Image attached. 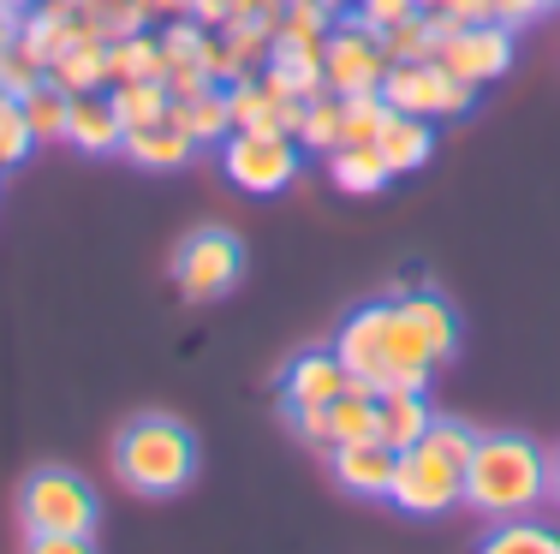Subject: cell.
<instances>
[{
    "label": "cell",
    "mask_w": 560,
    "mask_h": 554,
    "mask_svg": "<svg viewBox=\"0 0 560 554\" xmlns=\"http://www.w3.org/2000/svg\"><path fill=\"white\" fill-rule=\"evenodd\" d=\"M335 358L358 388H376V393L382 388H423L430 393V376L442 369V358L430 352V340L418 334V322H411L394 298L358 305L346 316L340 334H335Z\"/></svg>",
    "instance_id": "cell-1"
},
{
    "label": "cell",
    "mask_w": 560,
    "mask_h": 554,
    "mask_svg": "<svg viewBox=\"0 0 560 554\" xmlns=\"http://www.w3.org/2000/svg\"><path fill=\"white\" fill-rule=\"evenodd\" d=\"M549 500V453L525 435H477L471 459H465V500L477 519H525Z\"/></svg>",
    "instance_id": "cell-2"
},
{
    "label": "cell",
    "mask_w": 560,
    "mask_h": 554,
    "mask_svg": "<svg viewBox=\"0 0 560 554\" xmlns=\"http://www.w3.org/2000/svg\"><path fill=\"white\" fill-rule=\"evenodd\" d=\"M114 478L138 495H179L197 478V435L167 412H138L114 435Z\"/></svg>",
    "instance_id": "cell-3"
},
{
    "label": "cell",
    "mask_w": 560,
    "mask_h": 554,
    "mask_svg": "<svg viewBox=\"0 0 560 554\" xmlns=\"http://www.w3.org/2000/svg\"><path fill=\"white\" fill-rule=\"evenodd\" d=\"M102 519V500L78 471L43 465L19 490V531L24 537H90Z\"/></svg>",
    "instance_id": "cell-4"
},
{
    "label": "cell",
    "mask_w": 560,
    "mask_h": 554,
    "mask_svg": "<svg viewBox=\"0 0 560 554\" xmlns=\"http://www.w3.org/2000/svg\"><path fill=\"white\" fill-rule=\"evenodd\" d=\"M465 500V465L447 453H435L430 441L399 447L394 478H388V507H399L406 519H442Z\"/></svg>",
    "instance_id": "cell-5"
},
{
    "label": "cell",
    "mask_w": 560,
    "mask_h": 554,
    "mask_svg": "<svg viewBox=\"0 0 560 554\" xmlns=\"http://www.w3.org/2000/svg\"><path fill=\"white\" fill-rule=\"evenodd\" d=\"M245 281V245L226 227H197L185 233L179 250H173V286H179L191 305H215L233 286Z\"/></svg>",
    "instance_id": "cell-6"
},
{
    "label": "cell",
    "mask_w": 560,
    "mask_h": 554,
    "mask_svg": "<svg viewBox=\"0 0 560 554\" xmlns=\"http://www.w3.org/2000/svg\"><path fill=\"white\" fill-rule=\"evenodd\" d=\"M382 102L394 114H418V120H459L471 114L477 90L465 78H453L442 60H394L388 78H382Z\"/></svg>",
    "instance_id": "cell-7"
},
{
    "label": "cell",
    "mask_w": 560,
    "mask_h": 554,
    "mask_svg": "<svg viewBox=\"0 0 560 554\" xmlns=\"http://www.w3.org/2000/svg\"><path fill=\"white\" fill-rule=\"evenodd\" d=\"M221 167H226V179H233L238 191L275 197V191H287V185L299 179L304 150H299V138H287V131H226Z\"/></svg>",
    "instance_id": "cell-8"
},
{
    "label": "cell",
    "mask_w": 560,
    "mask_h": 554,
    "mask_svg": "<svg viewBox=\"0 0 560 554\" xmlns=\"http://www.w3.org/2000/svg\"><path fill=\"white\" fill-rule=\"evenodd\" d=\"M388 48H382V31L358 24L352 12L335 19V31L323 36V78L335 96H364V90H382L388 78Z\"/></svg>",
    "instance_id": "cell-9"
},
{
    "label": "cell",
    "mask_w": 560,
    "mask_h": 554,
    "mask_svg": "<svg viewBox=\"0 0 560 554\" xmlns=\"http://www.w3.org/2000/svg\"><path fill=\"white\" fill-rule=\"evenodd\" d=\"M435 60H442L453 78H465L471 90H483V84H495V78H506V66H513V31L495 19L447 24L442 43H435Z\"/></svg>",
    "instance_id": "cell-10"
},
{
    "label": "cell",
    "mask_w": 560,
    "mask_h": 554,
    "mask_svg": "<svg viewBox=\"0 0 560 554\" xmlns=\"http://www.w3.org/2000/svg\"><path fill=\"white\" fill-rule=\"evenodd\" d=\"M394 447L382 441V435H370V441H340L328 447V471H335L340 490L352 495H370V500H388V478H394Z\"/></svg>",
    "instance_id": "cell-11"
},
{
    "label": "cell",
    "mask_w": 560,
    "mask_h": 554,
    "mask_svg": "<svg viewBox=\"0 0 560 554\" xmlns=\"http://www.w3.org/2000/svg\"><path fill=\"white\" fill-rule=\"evenodd\" d=\"M346 369L335 352H299V358L287 364V376H280V405L287 412H323L335 393H346Z\"/></svg>",
    "instance_id": "cell-12"
},
{
    "label": "cell",
    "mask_w": 560,
    "mask_h": 554,
    "mask_svg": "<svg viewBox=\"0 0 560 554\" xmlns=\"http://www.w3.org/2000/svg\"><path fill=\"white\" fill-rule=\"evenodd\" d=\"M48 84H60L66 96H90V90H108V43L78 19V36L48 60Z\"/></svg>",
    "instance_id": "cell-13"
},
{
    "label": "cell",
    "mask_w": 560,
    "mask_h": 554,
    "mask_svg": "<svg viewBox=\"0 0 560 554\" xmlns=\"http://www.w3.org/2000/svg\"><path fill=\"white\" fill-rule=\"evenodd\" d=\"M262 84H275L280 96H323L328 78H323V43H292V36H275L269 66H262Z\"/></svg>",
    "instance_id": "cell-14"
},
{
    "label": "cell",
    "mask_w": 560,
    "mask_h": 554,
    "mask_svg": "<svg viewBox=\"0 0 560 554\" xmlns=\"http://www.w3.org/2000/svg\"><path fill=\"white\" fill-rule=\"evenodd\" d=\"M66 143H72L78 155H119V143H126V126H119L108 90L72 96V108H66Z\"/></svg>",
    "instance_id": "cell-15"
},
{
    "label": "cell",
    "mask_w": 560,
    "mask_h": 554,
    "mask_svg": "<svg viewBox=\"0 0 560 554\" xmlns=\"http://www.w3.org/2000/svg\"><path fill=\"white\" fill-rule=\"evenodd\" d=\"M376 417H382V441L394 447H418L423 435H430V424H435V412H430V400H423V388H382L376 393Z\"/></svg>",
    "instance_id": "cell-16"
},
{
    "label": "cell",
    "mask_w": 560,
    "mask_h": 554,
    "mask_svg": "<svg viewBox=\"0 0 560 554\" xmlns=\"http://www.w3.org/2000/svg\"><path fill=\"white\" fill-rule=\"evenodd\" d=\"M167 126H179L185 138L203 150V143H226V131H233V114H226V90L209 84L197 90V96H173L167 102Z\"/></svg>",
    "instance_id": "cell-17"
},
{
    "label": "cell",
    "mask_w": 560,
    "mask_h": 554,
    "mask_svg": "<svg viewBox=\"0 0 560 554\" xmlns=\"http://www.w3.org/2000/svg\"><path fill=\"white\" fill-rule=\"evenodd\" d=\"M119 155H126L131 167H150V174H173V167H185L197 155V143L185 138L179 126H138L126 131V143H119Z\"/></svg>",
    "instance_id": "cell-18"
},
{
    "label": "cell",
    "mask_w": 560,
    "mask_h": 554,
    "mask_svg": "<svg viewBox=\"0 0 560 554\" xmlns=\"http://www.w3.org/2000/svg\"><path fill=\"white\" fill-rule=\"evenodd\" d=\"M376 155L388 162V174H418L423 162L435 155V126L430 120H418V114H394L388 126H382V138H376Z\"/></svg>",
    "instance_id": "cell-19"
},
{
    "label": "cell",
    "mask_w": 560,
    "mask_h": 554,
    "mask_svg": "<svg viewBox=\"0 0 560 554\" xmlns=\"http://www.w3.org/2000/svg\"><path fill=\"white\" fill-rule=\"evenodd\" d=\"M394 305L406 310L411 322H418V334L430 340V352H435L442 364L453 358V352H459V316H453V305H447L442 293H430V286H411V293L394 298Z\"/></svg>",
    "instance_id": "cell-20"
},
{
    "label": "cell",
    "mask_w": 560,
    "mask_h": 554,
    "mask_svg": "<svg viewBox=\"0 0 560 554\" xmlns=\"http://www.w3.org/2000/svg\"><path fill=\"white\" fill-rule=\"evenodd\" d=\"M328 179H335L346 197H376V191H388L394 174L376 155V143H340V150H328Z\"/></svg>",
    "instance_id": "cell-21"
},
{
    "label": "cell",
    "mask_w": 560,
    "mask_h": 554,
    "mask_svg": "<svg viewBox=\"0 0 560 554\" xmlns=\"http://www.w3.org/2000/svg\"><path fill=\"white\" fill-rule=\"evenodd\" d=\"M138 78H167V48L155 31H131L108 43V84H138Z\"/></svg>",
    "instance_id": "cell-22"
},
{
    "label": "cell",
    "mask_w": 560,
    "mask_h": 554,
    "mask_svg": "<svg viewBox=\"0 0 560 554\" xmlns=\"http://www.w3.org/2000/svg\"><path fill=\"white\" fill-rule=\"evenodd\" d=\"M376 424H382V417H376V388H358V381H346V393H335V400H328V447H340V441H370V435H382Z\"/></svg>",
    "instance_id": "cell-23"
},
{
    "label": "cell",
    "mask_w": 560,
    "mask_h": 554,
    "mask_svg": "<svg viewBox=\"0 0 560 554\" xmlns=\"http://www.w3.org/2000/svg\"><path fill=\"white\" fill-rule=\"evenodd\" d=\"M477 554H560V531L542 519H495L483 531V543H477Z\"/></svg>",
    "instance_id": "cell-24"
},
{
    "label": "cell",
    "mask_w": 560,
    "mask_h": 554,
    "mask_svg": "<svg viewBox=\"0 0 560 554\" xmlns=\"http://www.w3.org/2000/svg\"><path fill=\"white\" fill-rule=\"evenodd\" d=\"M108 102L119 114V126L138 131V126H162L167 120V84L162 78H138V84H108Z\"/></svg>",
    "instance_id": "cell-25"
},
{
    "label": "cell",
    "mask_w": 560,
    "mask_h": 554,
    "mask_svg": "<svg viewBox=\"0 0 560 554\" xmlns=\"http://www.w3.org/2000/svg\"><path fill=\"white\" fill-rule=\"evenodd\" d=\"M19 108H24V126H31L36 143H66V108H72V96H66L60 84L43 78L31 96H19Z\"/></svg>",
    "instance_id": "cell-26"
},
{
    "label": "cell",
    "mask_w": 560,
    "mask_h": 554,
    "mask_svg": "<svg viewBox=\"0 0 560 554\" xmlns=\"http://www.w3.org/2000/svg\"><path fill=\"white\" fill-rule=\"evenodd\" d=\"M442 31L447 24L435 19V12H411V19H399L394 31H382V48H388V60H435Z\"/></svg>",
    "instance_id": "cell-27"
},
{
    "label": "cell",
    "mask_w": 560,
    "mask_h": 554,
    "mask_svg": "<svg viewBox=\"0 0 560 554\" xmlns=\"http://www.w3.org/2000/svg\"><path fill=\"white\" fill-rule=\"evenodd\" d=\"M78 19L114 43V36H131V31H150V7L143 0H78Z\"/></svg>",
    "instance_id": "cell-28"
},
{
    "label": "cell",
    "mask_w": 560,
    "mask_h": 554,
    "mask_svg": "<svg viewBox=\"0 0 560 554\" xmlns=\"http://www.w3.org/2000/svg\"><path fill=\"white\" fill-rule=\"evenodd\" d=\"M299 150L304 155H328V150H340V96L335 90H323V96H311L304 102V120H299Z\"/></svg>",
    "instance_id": "cell-29"
},
{
    "label": "cell",
    "mask_w": 560,
    "mask_h": 554,
    "mask_svg": "<svg viewBox=\"0 0 560 554\" xmlns=\"http://www.w3.org/2000/svg\"><path fill=\"white\" fill-rule=\"evenodd\" d=\"M388 120H394V108L382 102V90H364V96H340V143H376Z\"/></svg>",
    "instance_id": "cell-30"
},
{
    "label": "cell",
    "mask_w": 560,
    "mask_h": 554,
    "mask_svg": "<svg viewBox=\"0 0 560 554\" xmlns=\"http://www.w3.org/2000/svg\"><path fill=\"white\" fill-rule=\"evenodd\" d=\"M43 78H48V60L36 55V48L24 43V36L7 48V55H0V90H7V96H31V90L43 84Z\"/></svg>",
    "instance_id": "cell-31"
},
{
    "label": "cell",
    "mask_w": 560,
    "mask_h": 554,
    "mask_svg": "<svg viewBox=\"0 0 560 554\" xmlns=\"http://www.w3.org/2000/svg\"><path fill=\"white\" fill-rule=\"evenodd\" d=\"M31 150H36V138H31V126H24L19 96H7V90H0V174H7V167H19Z\"/></svg>",
    "instance_id": "cell-32"
},
{
    "label": "cell",
    "mask_w": 560,
    "mask_h": 554,
    "mask_svg": "<svg viewBox=\"0 0 560 554\" xmlns=\"http://www.w3.org/2000/svg\"><path fill=\"white\" fill-rule=\"evenodd\" d=\"M423 441H430L435 453H447V459H459V465H465V459H471V447H477V429L459 424V417H435Z\"/></svg>",
    "instance_id": "cell-33"
},
{
    "label": "cell",
    "mask_w": 560,
    "mask_h": 554,
    "mask_svg": "<svg viewBox=\"0 0 560 554\" xmlns=\"http://www.w3.org/2000/svg\"><path fill=\"white\" fill-rule=\"evenodd\" d=\"M352 12L358 24H370V31H394L399 19H411V12H418V0H352Z\"/></svg>",
    "instance_id": "cell-34"
},
{
    "label": "cell",
    "mask_w": 560,
    "mask_h": 554,
    "mask_svg": "<svg viewBox=\"0 0 560 554\" xmlns=\"http://www.w3.org/2000/svg\"><path fill=\"white\" fill-rule=\"evenodd\" d=\"M489 19L506 24V31H525L530 19H542V7L537 0H489Z\"/></svg>",
    "instance_id": "cell-35"
},
{
    "label": "cell",
    "mask_w": 560,
    "mask_h": 554,
    "mask_svg": "<svg viewBox=\"0 0 560 554\" xmlns=\"http://www.w3.org/2000/svg\"><path fill=\"white\" fill-rule=\"evenodd\" d=\"M24 554H96L90 537H24Z\"/></svg>",
    "instance_id": "cell-36"
},
{
    "label": "cell",
    "mask_w": 560,
    "mask_h": 554,
    "mask_svg": "<svg viewBox=\"0 0 560 554\" xmlns=\"http://www.w3.org/2000/svg\"><path fill=\"white\" fill-rule=\"evenodd\" d=\"M435 19H442V24H483L489 19V0H442Z\"/></svg>",
    "instance_id": "cell-37"
},
{
    "label": "cell",
    "mask_w": 560,
    "mask_h": 554,
    "mask_svg": "<svg viewBox=\"0 0 560 554\" xmlns=\"http://www.w3.org/2000/svg\"><path fill=\"white\" fill-rule=\"evenodd\" d=\"M150 19H191V0H143Z\"/></svg>",
    "instance_id": "cell-38"
},
{
    "label": "cell",
    "mask_w": 560,
    "mask_h": 554,
    "mask_svg": "<svg viewBox=\"0 0 560 554\" xmlns=\"http://www.w3.org/2000/svg\"><path fill=\"white\" fill-rule=\"evenodd\" d=\"M19 24H24V12H12V7H0V55H7L12 43H19Z\"/></svg>",
    "instance_id": "cell-39"
},
{
    "label": "cell",
    "mask_w": 560,
    "mask_h": 554,
    "mask_svg": "<svg viewBox=\"0 0 560 554\" xmlns=\"http://www.w3.org/2000/svg\"><path fill=\"white\" fill-rule=\"evenodd\" d=\"M549 500H560V447L549 453Z\"/></svg>",
    "instance_id": "cell-40"
},
{
    "label": "cell",
    "mask_w": 560,
    "mask_h": 554,
    "mask_svg": "<svg viewBox=\"0 0 560 554\" xmlns=\"http://www.w3.org/2000/svg\"><path fill=\"white\" fill-rule=\"evenodd\" d=\"M0 7H12V12H36L43 0H0Z\"/></svg>",
    "instance_id": "cell-41"
},
{
    "label": "cell",
    "mask_w": 560,
    "mask_h": 554,
    "mask_svg": "<svg viewBox=\"0 0 560 554\" xmlns=\"http://www.w3.org/2000/svg\"><path fill=\"white\" fill-rule=\"evenodd\" d=\"M323 7H328V12H346V7H352V0H323Z\"/></svg>",
    "instance_id": "cell-42"
},
{
    "label": "cell",
    "mask_w": 560,
    "mask_h": 554,
    "mask_svg": "<svg viewBox=\"0 0 560 554\" xmlns=\"http://www.w3.org/2000/svg\"><path fill=\"white\" fill-rule=\"evenodd\" d=\"M537 7H542V12H555V7H560V0H537Z\"/></svg>",
    "instance_id": "cell-43"
},
{
    "label": "cell",
    "mask_w": 560,
    "mask_h": 554,
    "mask_svg": "<svg viewBox=\"0 0 560 554\" xmlns=\"http://www.w3.org/2000/svg\"><path fill=\"white\" fill-rule=\"evenodd\" d=\"M275 7H287V0H275Z\"/></svg>",
    "instance_id": "cell-44"
}]
</instances>
